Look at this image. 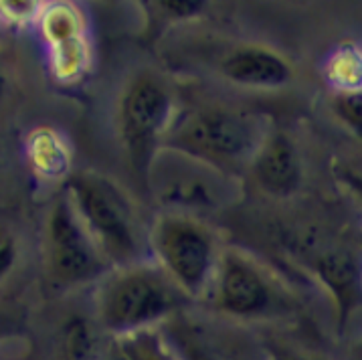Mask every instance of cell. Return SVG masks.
<instances>
[{"label":"cell","instance_id":"cell-1","mask_svg":"<svg viewBox=\"0 0 362 360\" xmlns=\"http://www.w3.org/2000/svg\"><path fill=\"white\" fill-rule=\"evenodd\" d=\"M267 134L259 115L229 105H203L174 120L162 148L237 176L251 166Z\"/></svg>","mask_w":362,"mask_h":360},{"label":"cell","instance_id":"cell-2","mask_svg":"<svg viewBox=\"0 0 362 360\" xmlns=\"http://www.w3.org/2000/svg\"><path fill=\"white\" fill-rule=\"evenodd\" d=\"M189 296L162 272L158 263H132L110 275L98 294V318L110 334L156 328L173 320Z\"/></svg>","mask_w":362,"mask_h":360},{"label":"cell","instance_id":"cell-3","mask_svg":"<svg viewBox=\"0 0 362 360\" xmlns=\"http://www.w3.org/2000/svg\"><path fill=\"white\" fill-rule=\"evenodd\" d=\"M65 194L105 260L122 267L140 261V221L116 180L95 170H83L69 178Z\"/></svg>","mask_w":362,"mask_h":360},{"label":"cell","instance_id":"cell-4","mask_svg":"<svg viewBox=\"0 0 362 360\" xmlns=\"http://www.w3.org/2000/svg\"><path fill=\"white\" fill-rule=\"evenodd\" d=\"M148 241L162 272L190 300L206 296L223 251L209 225L194 215L166 211L154 221Z\"/></svg>","mask_w":362,"mask_h":360},{"label":"cell","instance_id":"cell-5","mask_svg":"<svg viewBox=\"0 0 362 360\" xmlns=\"http://www.w3.org/2000/svg\"><path fill=\"white\" fill-rule=\"evenodd\" d=\"M206 294L218 314L235 320H267L293 306L276 275L241 249L221 251Z\"/></svg>","mask_w":362,"mask_h":360},{"label":"cell","instance_id":"cell-6","mask_svg":"<svg viewBox=\"0 0 362 360\" xmlns=\"http://www.w3.org/2000/svg\"><path fill=\"white\" fill-rule=\"evenodd\" d=\"M170 87L154 73H140L124 87L117 105L119 138L134 173L146 182L154 156L174 122Z\"/></svg>","mask_w":362,"mask_h":360},{"label":"cell","instance_id":"cell-7","mask_svg":"<svg viewBox=\"0 0 362 360\" xmlns=\"http://www.w3.org/2000/svg\"><path fill=\"white\" fill-rule=\"evenodd\" d=\"M146 185L170 213L192 215L229 204L235 176L182 152L160 148L150 164Z\"/></svg>","mask_w":362,"mask_h":360},{"label":"cell","instance_id":"cell-8","mask_svg":"<svg viewBox=\"0 0 362 360\" xmlns=\"http://www.w3.org/2000/svg\"><path fill=\"white\" fill-rule=\"evenodd\" d=\"M45 231L47 265L59 286L87 284L107 269L110 261L87 233L67 194L51 207Z\"/></svg>","mask_w":362,"mask_h":360},{"label":"cell","instance_id":"cell-9","mask_svg":"<svg viewBox=\"0 0 362 360\" xmlns=\"http://www.w3.org/2000/svg\"><path fill=\"white\" fill-rule=\"evenodd\" d=\"M305 253L310 272L334 302L336 328L344 334L362 310V251L342 243H316Z\"/></svg>","mask_w":362,"mask_h":360},{"label":"cell","instance_id":"cell-10","mask_svg":"<svg viewBox=\"0 0 362 360\" xmlns=\"http://www.w3.org/2000/svg\"><path fill=\"white\" fill-rule=\"evenodd\" d=\"M218 71L233 86L249 89H279L288 86L293 77L288 59L257 43L233 47L221 59Z\"/></svg>","mask_w":362,"mask_h":360},{"label":"cell","instance_id":"cell-11","mask_svg":"<svg viewBox=\"0 0 362 360\" xmlns=\"http://www.w3.org/2000/svg\"><path fill=\"white\" fill-rule=\"evenodd\" d=\"M249 170L257 185L274 197H290L302 185V158L284 132L267 134Z\"/></svg>","mask_w":362,"mask_h":360},{"label":"cell","instance_id":"cell-12","mask_svg":"<svg viewBox=\"0 0 362 360\" xmlns=\"http://www.w3.org/2000/svg\"><path fill=\"white\" fill-rule=\"evenodd\" d=\"M164 332L180 360H233L213 334L187 322V318H173V322L168 320Z\"/></svg>","mask_w":362,"mask_h":360},{"label":"cell","instance_id":"cell-13","mask_svg":"<svg viewBox=\"0 0 362 360\" xmlns=\"http://www.w3.org/2000/svg\"><path fill=\"white\" fill-rule=\"evenodd\" d=\"M117 352L122 360H180L166 332L158 326L119 336Z\"/></svg>","mask_w":362,"mask_h":360},{"label":"cell","instance_id":"cell-14","mask_svg":"<svg viewBox=\"0 0 362 360\" xmlns=\"http://www.w3.org/2000/svg\"><path fill=\"white\" fill-rule=\"evenodd\" d=\"M61 360H100V338L86 318H71L61 336Z\"/></svg>","mask_w":362,"mask_h":360},{"label":"cell","instance_id":"cell-15","mask_svg":"<svg viewBox=\"0 0 362 360\" xmlns=\"http://www.w3.org/2000/svg\"><path fill=\"white\" fill-rule=\"evenodd\" d=\"M326 77L334 86L336 91H350L362 87V53L352 47H340L334 51V55L328 59Z\"/></svg>","mask_w":362,"mask_h":360},{"label":"cell","instance_id":"cell-16","mask_svg":"<svg viewBox=\"0 0 362 360\" xmlns=\"http://www.w3.org/2000/svg\"><path fill=\"white\" fill-rule=\"evenodd\" d=\"M30 156L35 160L39 173L47 176H59L67 173V154L61 142L49 132H39V136L33 138Z\"/></svg>","mask_w":362,"mask_h":360},{"label":"cell","instance_id":"cell-17","mask_svg":"<svg viewBox=\"0 0 362 360\" xmlns=\"http://www.w3.org/2000/svg\"><path fill=\"white\" fill-rule=\"evenodd\" d=\"M334 115L362 142V87L350 91H334Z\"/></svg>","mask_w":362,"mask_h":360},{"label":"cell","instance_id":"cell-18","mask_svg":"<svg viewBox=\"0 0 362 360\" xmlns=\"http://www.w3.org/2000/svg\"><path fill=\"white\" fill-rule=\"evenodd\" d=\"M18 261V239L8 225L0 223V284L15 272Z\"/></svg>","mask_w":362,"mask_h":360},{"label":"cell","instance_id":"cell-19","mask_svg":"<svg viewBox=\"0 0 362 360\" xmlns=\"http://www.w3.org/2000/svg\"><path fill=\"white\" fill-rule=\"evenodd\" d=\"M263 356L265 360H328L322 354H314V352L281 344V342H267L263 346Z\"/></svg>","mask_w":362,"mask_h":360},{"label":"cell","instance_id":"cell-20","mask_svg":"<svg viewBox=\"0 0 362 360\" xmlns=\"http://www.w3.org/2000/svg\"><path fill=\"white\" fill-rule=\"evenodd\" d=\"M338 180L340 185L346 188V192L361 204L362 209V173L358 170H340L338 173Z\"/></svg>","mask_w":362,"mask_h":360},{"label":"cell","instance_id":"cell-21","mask_svg":"<svg viewBox=\"0 0 362 360\" xmlns=\"http://www.w3.org/2000/svg\"><path fill=\"white\" fill-rule=\"evenodd\" d=\"M4 91H6V79H4V75L0 71V100L4 98Z\"/></svg>","mask_w":362,"mask_h":360},{"label":"cell","instance_id":"cell-22","mask_svg":"<svg viewBox=\"0 0 362 360\" xmlns=\"http://www.w3.org/2000/svg\"><path fill=\"white\" fill-rule=\"evenodd\" d=\"M6 332V322H4V314H0V336Z\"/></svg>","mask_w":362,"mask_h":360},{"label":"cell","instance_id":"cell-23","mask_svg":"<svg viewBox=\"0 0 362 360\" xmlns=\"http://www.w3.org/2000/svg\"><path fill=\"white\" fill-rule=\"evenodd\" d=\"M361 245H362V235H361Z\"/></svg>","mask_w":362,"mask_h":360},{"label":"cell","instance_id":"cell-24","mask_svg":"<svg viewBox=\"0 0 362 360\" xmlns=\"http://www.w3.org/2000/svg\"><path fill=\"white\" fill-rule=\"evenodd\" d=\"M361 348H362V342H361Z\"/></svg>","mask_w":362,"mask_h":360}]
</instances>
